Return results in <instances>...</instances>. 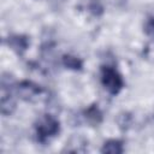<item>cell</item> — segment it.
Here are the masks:
<instances>
[{
    "label": "cell",
    "mask_w": 154,
    "mask_h": 154,
    "mask_svg": "<svg viewBox=\"0 0 154 154\" xmlns=\"http://www.w3.org/2000/svg\"><path fill=\"white\" fill-rule=\"evenodd\" d=\"M59 131H60V123L54 116L43 114L35 123L36 140L42 144H46L52 138L57 137Z\"/></svg>",
    "instance_id": "cell-1"
},
{
    "label": "cell",
    "mask_w": 154,
    "mask_h": 154,
    "mask_svg": "<svg viewBox=\"0 0 154 154\" xmlns=\"http://www.w3.org/2000/svg\"><path fill=\"white\" fill-rule=\"evenodd\" d=\"M101 84L107 90L108 94L116 96L124 88V79L122 75L112 66H102L101 67Z\"/></svg>",
    "instance_id": "cell-2"
},
{
    "label": "cell",
    "mask_w": 154,
    "mask_h": 154,
    "mask_svg": "<svg viewBox=\"0 0 154 154\" xmlns=\"http://www.w3.org/2000/svg\"><path fill=\"white\" fill-rule=\"evenodd\" d=\"M16 90L19 97L25 101H32L34 99H36L38 95L42 94V88L31 81H22L20 83L17 84Z\"/></svg>",
    "instance_id": "cell-3"
},
{
    "label": "cell",
    "mask_w": 154,
    "mask_h": 154,
    "mask_svg": "<svg viewBox=\"0 0 154 154\" xmlns=\"http://www.w3.org/2000/svg\"><path fill=\"white\" fill-rule=\"evenodd\" d=\"M6 43L10 48H12L17 54H23L28 48H29V45H30V41L26 36L24 35H11L7 37L6 40Z\"/></svg>",
    "instance_id": "cell-4"
},
{
    "label": "cell",
    "mask_w": 154,
    "mask_h": 154,
    "mask_svg": "<svg viewBox=\"0 0 154 154\" xmlns=\"http://www.w3.org/2000/svg\"><path fill=\"white\" fill-rule=\"evenodd\" d=\"M83 116H84V119L93 126H96L102 122V112L100 111L97 105H91L87 107L83 111Z\"/></svg>",
    "instance_id": "cell-5"
},
{
    "label": "cell",
    "mask_w": 154,
    "mask_h": 154,
    "mask_svg": "<svg viewBox=\"0 0 154 154\" xmlns=\"http://www.w3.org/2000/svg\"><path fill=\"white\" fill-rule=\"evenodd\" d=\"M124 152L123 142L119 140H108L101 147V153L107 154H122Z\"/></svg>",
    "instance_id": "cell-6"
},
{
    "label": "cell",
    "mask_w": 154,
    "mask_h": 154,
    "mask_svg": "<svg viewBox=\"0 0 154 154\" xmlns=\"http://www.w3.org/2000/svg\"><path fill=\"white\" fill-rule=\"evenodd\" d=\"M63 65L69 69V70H73V71H78V70H82L83 67V61L75 57V55H71V54H64L63 55Z\"/></svg>",
    "instance_id": "cell-7"
},
{
    "label": "cell",
    "mask_w": 154,
    "mask_h": 154,
    "mask_svg": "<svg viewBox=\"0 0 154 154\" xmlns=\"http://www.w3.org/2000/svg\"><path fill=\"white\" fill-rule=\"evenodd\" d=\"M144 31L148 36L154 38V17H149L144 24Z\"/></svg>",
    "instance_id": "cell-8"
}]
</instances>
